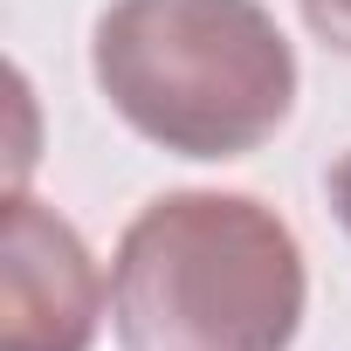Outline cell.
<instances>
[{"instance_id": "obj_1", "label": "cell", "mask_w": 351, "mask_h": 351, "mask_svg": "<svg viewBox=\"0 0 351 351\" xmlns=\"http://www.w3.org/2000/svg\"><path fill=\"white\" fill-rule=\"evenodd\" d=\"M303 296V248L255 193H165L110 255L124 351H289Z\"/></svg>"}, {"instance_id": "obj_2", "label": "cell", "mask_w": 351, "mask_h": 351, "mask_svg": "<svg viewBox=\"0 0 351 351\" xmlns=\"http://www.w3.org/2000/svg\"><path fill=\"white\" fill-rule=\"evenodd\" d=\"M90 69L138 138L180 158H241L296 110V49L262 0H110Z\"/></svg>"}, {"instance_id": "obj_3", "label": "cell", "mask_w": 351, "mask_h": 351, "mask_svg": "<svg viewBox=\"0 0 351 351\" xmlns=\"http://www.w3.org/2000/svg\"><path fill=\"white\" fill-rule=\"evenodd\" d=\"M97 317L104 276L83 234L28 186H14L0 234V351H90Z\"/></svg>"}, {"instance_id": "obj_4", "label": "cell", "mask_w": 351, "mask_h": 351, "mask_svg": "<svg viewBox=\"0 0 351 351\" xmlns=\"http://www.w3.org/2000/svg\"><path fill=\"white\" fill-rule=\"evenodd\" d=\"M296 8H303V21H310V35L324 49L351 56V0H296Z\"/></svg>"}, {"instance_id": "obj_5", "label": "cell", "mask_w": 351, "mask_h": 351, "mask_svg": "<svg viewBox=\"0 0 351 351\" xmlns=\"http://www.w3.org/2000/svg\"><path fill=\"white\" fill-rule=\"evenodd\" d=\"M330 207H337V221H344V234H351V152L330 165Z\"/></svg>"}]
</instances>
